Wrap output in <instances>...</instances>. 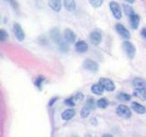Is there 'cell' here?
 Instances as JSON below:
<instances>
[{"label": "cell", "instance_id": "6da1fadb", "mask_svg": "<svg viewBox=\"0 0 146 137\" xmlns=\"http://www.w3.org/2000/svg\"><path fill=\"white\" fill-rule=\"evenodd\" d=\"M122 48L124 49V51L129 59H133L135 57L136 48L131 41H128V40L124 41V42L122 43Z\"/></svg>", "mask_w": 146, "mask_h": 137}, {"label": "cell", "instance_id": "7a4b0ae2", "mask_svg": "<svg viewBox=\"0 0 146 137\" xmlns=\"http://www.w3.org/2000/svg\"><path fill=\"white\" fill-rule=\"evenodd\" d=\"M94 106H95V103H94V100L93 99H88V100H87V103L83 106V108L81 109L80 111V115L82 118H87L90 113L91 112V111L94 109Z\"/></svg>", "mask_w": 146, "mask_h": 137}, {"label": "cell", "instance_id": "3957f363", "mask_svg": "<svg viewBox=\"0 0 146 137\" xmlns=\"http://www.w3.org/2000/svg\"><path fill=\"white\" fill-rule=\"evenodd\" d=\"M116 113L122 119H130L131 117V109L124 104L119 105L116 109Z\"/></svg>", "mask_w": 146, "mask_h": 137}, {"label": "cell", "instance_id": "277c9868", "mask_svg": "<svg viewBox=\"0 0 146 137\" xmlns=\"http://www.w3.org/2000/svg\"><path fill=\"white\" fill-rule=\"evenodd\" d=\"M110 9L112 13L113 17L116 18V19H121L122 17V12H121V7L117 2L115 1H111L109 4Z\"/></svg>", "mask_w": 146, "mask_h": 137}, {"label": "cell", "instance_id": "5b68a950", "mask_svg": "<svg viewBox=\"0 0 146 137\" xmlns=\"http://www.w3.org/2000/svg\"><path fill=\"white\" fill-rule=\"evenodd\" d=\"M99 84L102 87L104 90L108 91H113L115 90V85H114L113 81L107 78H100L99 80Z\"/></svg>", "mask_w": 146, "mask_h": 137}, {"label": "cell", "instance_id": "8992f818", "mask_svg": "<svg viewBox=\"0 0 146 137\" xmlns=\"http://www.w3.org/2000/svg\"><path fill=\"white\" fill-rule=\"evenodd\" d=\"M13 31H14V35H15V37L18 41H23L25 39L26 35L20 24L15 23V24L13 25Z\"/></svg>", "mask_w": 146, "mask_h": 137}, {"label": "cell", "instance_id": "52a82bcc", "mask_svg": "<svg viewBox=\"0 0 146 137\" xmlns=\"http://www.w3.org/2000/svg\"><path fill=\"white\" fill-rule=\"evenodd\" d=\"M83 68L87 70L96 72L99 70V64L92 59H85L83 62Z\"/></svg>", "mask_w": 146, "mask_h": 137}, {"label": "cell", "instance_id": "ba28073f", "mask_svg": "<svg viewBox=\"0 0 146 137\" xmlns=\"http://www.w3.org/2000/svg\"><path fill=\"white\" fill-rule=\"evenodd\" d=\"M90 41L92 42L93 45H99L100 42H102V32L100 30L96 29V30H93L91 33L90 34Z\"/></svg>", "mask_w": 146, "mask_h": 137}, {"label": "cell", "instance_id": "9c48e42d", "mask_svg": "<svg viewBox=\"0 0 146 137\" xmlns=\"http://www.w3.org/2000/svg\"><path fill=\"white\" fill-rule=\"evenodd\" d=\"M63 37H64V39L67 43H74L76 41V38L77 36L75 34V32L71 30L70 29H66L63 32Z\"/></svg>", "mask_w": 146, "mask_h": 137}, {"label": "cell", "instance_id": "30bf717a", "mask_svg": "<svg viewBox=\"0 0 146 137\" xmlns=\"http://www.w3.org/2000/svg\"><path fill=\"white\" fill-rule=\"evenodd\" d=\"M115 29L118 32V34L121 37H122L123 39H130L131 38L130 31L128 30L122 24H121V23H117L115 25Z\"/></svg>", "mask_w": 146, "mask_h": 137}, {"label": "cell", "instance_id": "8fae6325", "mask_svg": "<svg viewBox=\"0 0 146 137\" xmlns=\"http://www.w3.org/2000/svg\"><path fill=\"white\" fill-rule=\"evenodd\" d=\"M49 35H50L51 39L58 45L63 40L62 36L60 34V31H59V29H58V27H53V29L49 31Z\"/></svg>", "mask_w": 146, "mask_h": 137}, {"label": "cell", "instance_id": "7c38bea8", "mask_svg": "<svg viewBox=\"0 0 146 137\" xmlns=\"http://www.w3.org/2000/svg\"><path fill=\"white\" fill-rule=\"evenodd\" d=\"M75 49L77 52L79 53H84L86 51H88L89 49V45L85 42L84 40H79L75 44Z\"/></svg>", "mask_w": 146, "mask_h": 137}, {"label": "cell", "instance_id": "4fadbf2b", "mask_svg": "<svg viewBox=\"0 0 146 137\" xmlns=\"http://www.w3.org/2000/svg\"><path fill=\"white\" fill-rule=\"evenodd\" d=\"M48 6L53 11L59 12L62 7L61 0H48Z\"/></svg>", "mask_w": 146, "mask_h": 137}, {"label": "cell", "instance_id": "5bb4252c", "mask_svg": "<svg viewBox=\"0 0 146 137\" xmlns=\"http://www.w3.org/2000/svg\"><path fill=\"white\" fill-rule=\"evenodd\" d=\"M131 108L135 112L139 114H144L146 112V108L139 102H131Z\"/></svg>", "mask_w": 146, "mask_h": 137}, {"label": "cell", "instance_id": "9a60e30c", "mask_svg": "<svg viewBox=\"0 0 146 137\" xmlns=\"http://www.w3.org/2000/svg\"><path fill=\"white\" fill-rule=\"evenodd\" d=\"M130 25L132 29H137L140 25V17L137 14H134L130 17Z\"/></svg>", "mask_w": 146, "mask_h": 137}, {"label": "cell", "instance_id": "2e32d148", "mask_svg": "<svg viewBox=\"0 0 146 137\" xmlns=\"http://www.w3.org/2000/svg\"><path fill=\"white\" fill-rule=\"evenodd\" d=\"M134 96L143 100H146V86L143 88L134 89Z\"/></svg>", "mask_w": 146, "mask_h": 137}, {"label": "cell", "instance_id": "e0dca14e", "mask_svg": "<svg viewBox=\"0 0 146 137\" xmlns=\"http://www.w3.org/2000/svg\"><path fill=\"white\" fill-rule=\"evenodd\" d=\"M75 115V111L73 109H68L66 111H64L61 114V118L65 121H68L72 119Z\"/></svg>", "mask_w": 146, "mask_h": 137}, {"label": "cell", "instance_id": "ac0fdd59", "mask_svg": "<svg viewBox=\"0 0 146 137\" xmlns=\"http://www.w3.org/2000/svg\"><path fill=\"white\" fill-rule=\"evenodd\" d=\"M63 6L68 11H74L76 8V2L75 0H64Z\"/></svg>", "mask_w": 146, "mask_h": 137}, {"label": "cell", "instance_id": "d6986e66", "mask_svg": "<svg viewBox=\"0 0 146 137\" xmlns=\"http://www.w3.org/2000/svg\"><path fill=\"white\" fill-rule=\"evenodd\" d=\"M91 91L94 93V94H96V95H102V93H103V90H104V89L102 88V86H100L99 83H97V84H93L92 86H91Z\"/></svg>", "mask_w": 146, "mask_h": 137}, {"label": "cell", "instance_id": "ffe728a7", "mask_svg": "<svg viewBox=\"0 0 146 137\" xmlns=\"http://www.w3.org/2000/svg\"><path fill=\"white\" fill-rule=\"evenodd\" d=\"M122 8H123V11H124V13L126 14L127 16H132V15H134V10H133V8H132L131 6H129V5H123L122 6Z\"/></svg>", "mask_w": 146, "mask_h": 137}, {"label": "cell", "instance_id": "44dd1931", "mask_svg": "<svg viewBox=\"0 0 146 137\" xmlns=\"http://www.w3.org/2000/svg\"><path fill=\"white\" fill-rule=\"evenodd\" d=\"M109 105V100L106 98H102L97 102V106L100 109H105Z\"/></svg>", "mask_w": 146, "mask_h": 137}, {"label": "cell", "instance_id": "7402d4cb", "mask_svg": "<svg viewBox=\"0 0 146 137\" xmlns=\"http://www.w3.org/2000/svg\"><path fill=\"white\" fill-rule=\"evenodd\" d=\"M131 97V96L130 94H127L125 92H121L118 95V99L120 100H123V102H128V100H130Z\"/></svg>", "mask_w": 146, "mask_h": 137}, {"label": "cell", "instance_id": "603a6c76", "mask_svg": "<svg viewBox=\"0 0 146 137\" xmlns=\"http://www.w3.org/2000/svg\"><path fill=\"white\" fill-rule=\"evenodd\" d=\"M58 46L59 49H60L61 51H63V52H67L68 50V43L66 42L65 40H62L61 42L59 43Z\"/></svg>", "mask_w": 146, "mask_h": 137}, {"label": "cell", "instance_id": "cb8c5ba5", "mask_svg": "<svg viewBox=\"0 0 146 137\" xmlns=\"http://www.w3.org/2000/svg\"><path fill=\"white\" fill-rule=\"evenodd\" d=\"M89 2H90V4L93 7L98 8V7H100L102 5L103 0H89Z\"/></svg>", "mask_w": 146, "mask_h": 137}, {"label": "cell", "instance_id": "d4e9b609", "mask_svg": "<svg viewBox=\"0 0 146 137\" xmlns=\"http://www.w3.org/2000/svg\"><path fill=\"white\" fill-rule=\"evenodd\" d=\"M8 39V33L5 30L0 29V41H7Z\"/></svg>", "mask_w": 146, "mask_h": 137}, {"label": "cell", "instance_id": "484cf974", "mask_svg": "<svg viewBox=\"0 0 146 137\" xmlns=\"http://www.w3.org/2000/svg\"><path fill=\"white\" fill-rule=\"evenodd\" d=\"M6 1H7L9 4H10V6L12 7H14L15 9H17L18 8V6H19V5H18L17 0H6Z\"/></svg>", "mask_w": 146, "mask_h": 137}, {"label": "cell", "instance_id": "4316f807", "mask_svg": "<svg viewBox=\"0 0 146 137\" xmlns=\"http://www.w3.org/2000/svg\"><path fill=\"white\" fill-rule=\"evenodd\" d=\"M65 103L68 105V106H74L75 105V102H74V99H73V97L72 98H70V99H67L66 100H65Z\"/></svg>", "mask_w": 146, "mask_h": 137}, {"label": "cell", "instance_id": "83f0119b", "mask_svg": "<svg viewBox=\"0 0 146 137\" xmlns=\"http://www.w3.org/2000/svg\"><path fill=\"white\" fill-rule=\"evenodd\" d=\"M44 80V78L43 77H38V79L36 80V81H35V83H36V85L38 87V88H40V86H41V84H42V81Z\"/></svg>", "mask_w": 146, "mask_h": 137}, {"label": "cell", "instance_id": "f1b7e54d", "mask_svg": "<svg viewBox=\"0 0 146 137\" xmlns=\"http://www.w3.org/2000/svg\"><path fill=\"white\" fill-rule=\"evenodd\" d=\"M73 99L76 100H83V94H82V93H78L76 96L73 97Z\"/></svg>", "mask_w": 146, "mask_h": 137}, {"label": "cell", "instance_id": "f546056e", "mask_svg": "<svg viewBox=\"0 0 146 137\" xmlns=\"http://www.w3.org/2000/svg\"><path fill=\"white\" fill-rule=\"evenodd\" d=\"M141 35L143 39H146V27H144V29H143L141 30Z\"/></svg>", "mask_w": 146, "mask_h": 137}, {"label": "cell", "instance_id": "4dcf8cb0", "mask_svg": "<svg viewBox=\"0 0 146 137\" xmlns=\"http://www.w3.org/2000/svg\"><path fill=\"white\" fill-rule=\"evenodd\" d=\"M125 1H127L129 4H133L135 2V0H125Z\"/></svg>", "mask_w": 146, "mask_h": 137}, {"label": "cell", "instance_id": "1f68e13d", "mask_svg": "<svg viewBox=\"0 0 146 137\" xmlns=\"http://www.w3.org/2000/svg\"><path fill=\"white\" fill-rule=\"evenodd\" d=\"M55 100H57V98H54V99H52V100H51V102H49V105H50V106H51V105H52V103H53V102H55Z\"/></svg>", "mask_w": 146, "mask_h": 137}, {"label": "cell", "instance_id": "d6a6232c", "mask_svg": "<svg viewBox=\"0 0 146 137\" xmlns=\"http://www.w3.org/2000/svg\"><path fill=\"white\" fill-rule=\"evenodd\" d=\"M85 137H95V136L92 135V134H86V135H85Z\"/></svg>", "mask_w": 146, "mask_h": 137}, {"label": "cell", "instance_id": "836d02e7", "mask_svg": "<svg viewBox=\"0 0 146 137\" xmlns=\"http://www.w3.org/2000/svg\"><path fill=\"white\" fill-rule=\"evenodd\" d=\"M102 137H112V136H111V134H104Z\"/></svg>", "mask_w": 146, "mask_h": 137}, {"label": "cell", "instance_id": "e575fe53", "mask_svg": "<svg viewBox=\"0 0 146 137\" xmlns=\"http://www.w3.org/2000/svg\"><path fill=\"white\" fill-rule=\"evenodd\" d=\"M0 56H1V54H0Z\"/></svg>", "mask_w": 146, "mask_h": 137}]
</instances>
